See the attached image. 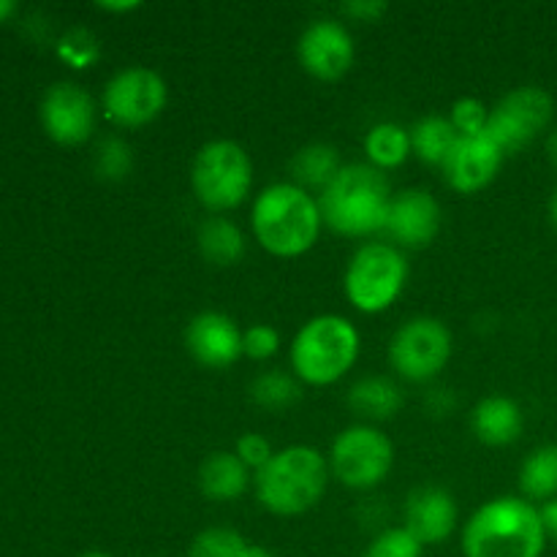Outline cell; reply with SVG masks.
I'll return each mask as SVG.
<instances>
[{
    "instance_id": "33",
    "label": "cell",
    "mask_w": 557,
    "mask_h": 557,
    "mask_svg": "<svg viewBox=\"0 0 557 557\" xmlns=\"http://www.w3.org/2000/svg\"><path fill=\"white\" fill-rule=\"evenodd\" d=\"M384 11H386V3H381V0H348V3H343V14L359 22L379 20Z\"/></svg>"
},
{
    "instance_id": "3",
    "label": "cell",
    "mask_w": 557,
    "mask_h": 557,
    "mask_svg": "<svg viewBox=\"0 0 557 557\" xmlns=\"http://www.w3.org/2000/svg\"><path fill=\"white\" fill-rule=\"evenodd\" d=\"M319 199L302 185L277 183L261 190L253 205V234L261 248L281 259L308 253L321 234Z\"/></svg>"
},
{
    "instance_id": "12",
    "label": "cell",
    "mask_w": 557,
    "mask_h": 557,
    "mask_svg": "<svg viewBox=\"0 0 557 557\" xmlns=\"http://www.w3.org/2000/svg\"><path fill=\"white\" fill-rule=\"evenodd\" d=\"M41 123L60 145H82L96 125L92 98L79 85L60 82L49 87L41 101Z\"/></svg>"
},
{
    "instance_id": "19",
    "label": "cell",
    "mask_w": 557,
    "mask_h": 557,
    "mask_svg": "<svg viewBox=\"0 0 557 557\" xmlns=\"http://www.w3.org/2000/svg\"><path fill=\"white\" fill-rule=\"evenodd\" d=\"M250 471L234 451H215L199 471V487L210 500H234L245 493Z\"/></svg>"
},
{
    "instance_id": "22",
    "label": "cell",
    "mask_w": 557,
    "mask_h": 557,
    "mask_svg": "<svg viewBox=\"0 0 557 557\" xmlns=\"http://www.w3.org/2000/svg\"><path fill=\"white\" fill-rule=\"evenodd\" d=\"M199 248L207 261L218 267L237 264L245 253V237L237 223L226 218H210L199 232Z\"/></svg>"
},
{
    "instance_id": "11",
    "label": "cell",
    "mask_w": 557,
    "mask_h": 557,
    "mask_svg": "<svg viewBox=\"0 0 557 557\" xmlns=\"http://www.w3.org/2000/svg\"><path fill=\"white\" fill-rule=\"evenodd\" d=\"M166 107V82L150 69H125L103 90L109 120L123 128L152 123Z\"/></svg>"
},
{
    "instance_id": "6",
    "label": "cell",
    "mask_w": 557,
    "mask_h": 557,
    "mask_svg": "<svg viewBox=\"0 0 557 557\" xmlns=\"http://www.w3.org/2000/svg\"><path fill=\"white\" fill-rule=\"evenodd\" d=\"M196 196L212 212H226L243 205L253 185L250 158L237 141L218 139L196 152L194 172H190Z\"/></svg>"
},
{
    "instance_id": "21",
    "label": "cell",
    "mask_w": 557,
    "mask_h": 557,
    "mask_svg": "<svg viewBox=\"0 0 557 557\" xmlns=\"http://www.w3.org/2000/svg\"><path fill=\"white\" fill-rule=\"evenodd\" d=\"M457 139H460V134H457L455 123L446 117H438V114L422 117L411 128V150L424 163H433V166H444V161L449 158Z\"/></svg>"
},
{
    "instance_id": "2",
    "label": "cell",
    "mask_w": 557,
    "mask_h": 557,
    "mask_svg": "<svg viewBox=\"0 0 557 557\" xmlns=\"http://www.w3.org/2000/svg\"><path fill=\"white\" fill-rule=\"evenodd\" d=\"M392 185L381 169L370 163H348L321 190L319 207L326 226L346 237H368L384 232L392 205Z\"/></svg>"
},
{
    "instance_id": "38",
    "label": "cell",
    "mask_w": 557,
    "mask_h": 557,
    "mask_svg": "<svg viewBox=\"0 0 557 557\" xmlns=\"http://www.w3.org/2000/svg\"><path fill=\"white\" fill-rule=\"evenodd\" d=\"M248 557H275V555H272L270 549H264V547H253V544H250Z\"/></svg>"
},
{
    "instance_id": "25",
    "label": "cell",
    "mask_w": 557,
    "mask_h": 557,
    "mask_svg": "<svg viewBox=\"0 0 557 557\" xmlns=\"http://www.w3.org/2000/svg\"><path fill=\"white\" fill-rule=\"evenodd\" d=\"M520 487L531 500L557 498V446H542L522 462Z\"/></svg>"
},
{
    "instance_id": "17",
    "label": "cell",
    "mask_w": 557,
    "mask_h": 557,
    "mask_svg": "<svg viewBox=\"0 0 557 557\" xmlns=\"http://www.w3.org/2000/svg\"><path fill=\"white\" fill-rule=\"evenodd\" d=\"M457 504L446 490L419 487L406 500V531L422 544H441L455 533Z\"/></svg>"
},
{
    "instance_id": "40",
    "label": "cell",
    "mask_w": 557,
    "mask_h": 557,
    "mask_svg": "<svg viewBox=\"0 0 557 557\" xmlns=\"http://www.w3.org/2000/svg\"><path fill=\"white\" fill-rule=\"evenodd\" d=\"M79 557H112V555H107V553H87V555H79Z\"/></svg>"
},
{
    "instance_id": "8",
    "label": "cell",
    "mask_w": 557,
    "mask_h": 557,
    "mask_svg": "<svg viewBox=\"0 0 557 557\" xmlns=\"http://www.w3.org/2000/svg\"><path fill=\"white\" fill-rule=\"evenodd\" d=\"M395 462V446L381 430L357 424L337 435L332 446V471L354 490H370L384 482Z\"/></svg>"
},
{
    "instance_id": "36",
    "label": "cell",
    "mask_w": 557,
    "mask_h": 557,
    "mask_svg": "<svg viewBox=\"0 0 557 557\" xmlns=\"http://www.w3.org/2000/svg\"><path fill=\"white\" fill-rule=\"evenodd\" d=\"M547 152H549V161L557 166V128L549 134V141H547Z\"/></svg>"
},
{
    "instance_id": "10",
    "label": "cell",
    "mask_w": 557,
    "mask_h": 557,
    "mask_svg": "<svg viewBox=\"0 0 557 557\" xmlns=\"http://www.w3.org/2000/svg\"><path fill=\"white\" fill-rule=\"evenodd\" d=\"M451 357V332L438 319H413L392 337V368L408 381L435 379Z\"/></svg>"
},
{
    "instance_id": "23",
    "label": "cell",
    "mask_w": 557,
    "mask_h": 557,
    "mask_svg": "<svg viewBox=\"0 0 557 557\" xmlns=\"http://www.w3.org/2000/svg\"><path fill=\"white\" fill-rule=\"evenodd\" d=\"M370 166L375 169H395L411 156V134L397 123H379L368 131L364 139Z\"/></svg>"
},
{
    "instance_id": "9",
    "label": "cell",
    "mask_w": 557,
    "mask_h": 557,
    "mask_svg": "<svg viewBox=\"0 0 557 557\" xmlns=\"http://www.w3.org/2000/svg\"><path fill=\"white\" fill-rule=\"evenodd\" d=\"M553 112L555 103L549 92H544L542 87H520L490 109L484 134L504 150V156H509L531 145L547 128Z\"/></svg>"
},
{
    "instance_id": "18",
    "label": "cell",
    "mask_w": 557,
    "mask_h": 557,
    "mask_svg": "<svg viewBox=\"0 0 557 557\" xmlns=\"http://www.w3.org/2000/svg\"><path fill=\"white\" fill-rule=\"evenodd\" d=\"M522 411L509 397H487L473 411V433L490 446H509L522 433Z\"/></svg>"
},
{
    "instance_id": "14",
    "label": "cell",
    "mask_w": 557,
    "mask_h": 557,
    "mask_svg": "<svg viewBox=\"0 0 557 557\" xmlns=\"http://www.w3.org/2000/svg\"><path fill=\"white\" fill-rule=\"evenodd\" d=\"M500 163H504V150L487 134H482L460 136L441 169L451 188L460 194H476L493 183Z\"/></svg>"
},
{
    "instance_id": "39",
    "label": "cell",
    "mask_w": 557,
    "mask_h": 557,
    "mask_svg": "<svg viewBox=\"0 0 557 557\" xmlns=\"http://www.w3.org/2000/svg\"><path fill=\"white\" fill-rule=\"evenodd\" d=\"M549 221H553V226L557 228V190L553 194V201H549Z\"/></svg>"
},
{
    "instance_id": "5",
    "label": "cell",
    "mask_w": 557,
    "mask_h": 557,
    "mask_svg": "<svg viewBox=\"0 0 557 557\" xmlns=\"http://www.w3.org/2000/svg\"><path fill=\"white\" fill-rule=\"evenodd\" d=\"M359 335L343 315H319L297 332L292 343L294 373L310 386H330L354 368Z\"/></svg>"
},
{
    "instance_id": "15",
    "label": "cell",
    "mask_w": 557,
    "mask_h": 557,
    "mask_svg": "<svg viewBox=\"0 0 557 557\" xmlns=\"http://www.w3.org/2000/svg\"><path fill=\"white\" fill-rule=\"evenodd\" d=\"M441 226V207L428 190H403L392 199L384 232L406 248H424Z\"/></svg>"
},
{
    "instance_id": "1",
    "label": "cell",
    "mask_w": 557,
    "mask_h": 557,
    "mask_svg": "<svg viewBox=\"0 0 557 557\" xmlns=\"http://www.w3.org/2000/svg\"><path fill=\"white\" fill-rule=\"evenodd\" d=\"M544 547L542 511L515 495L484 504L462 531L466 557H542Z\"/></svg>"
},
{
    "instance_id": "29",
    "label": "cell",
    "mask_w": 557,
    "mask_h": 557,
    "mask_svg": "<svg viewBox=\"0 0 557 557\" xmlns=\"http://www.w3.org/2000/svg\"><path fill=\"white\" fill-rule=\"evenodd\" d=\"M490 109L476 98H460L451 107V123L460 136H482L487 131Z\"/></svg>"
},
{
    "instance_id": "16",
    "label": "cell",
    "mask_w": 557,
    "mask_h": 557,
    "mask_svg": "<svg viewBox=\"0 0 557 557\" xmlns=\"http://www.w3.org/2000/svg\"><path fill=\"white\" fill-rule=\"evenodd\" d=\"M190 354L201 364L212 370L232 368L243 357V332L228 315L223 313H201L196 315L185 332Z\"/></svg>"
},
{
    "instance_id": "4",
    "label": "cell",
    "mask_w": 557,
    "mask_h": 557,
    "mask_svg": "<svg viewBox=\"0 0 557 557\" xmlns=\"http://www.w3.org/2000/svg\"><path fill=\"white\" fill-rule=\"evenodd\" d=\"M326 479L330 473L319 451L310 446H288L256 473V493L272 515L297 517L319 504Z\"/></svg>"
},
{
    "instance_id": "20",
    "label": "cell",
    "mask_w": 557,
    "mask_h": 557,
    "mask_svg": "<svg viewBox=\"0 0 557 557\" xmlns=\"http://www.w3.org/2000/svg\"><path fill=\"white\" fill-rule=\"evenodd\" d=\"M348 406H351L354 413H359V417L384 422V419H392L400 411L403 395L400 389H397V384H392L389 379L373 375V379H364L354 386L351 395H348Z\"/></svg>"
},
{
    "instance_id": "35",
    "label": "cell",
    "mask_w": 557,
    "mask_h": 557,
    "mask_svg": "<svg viewBox=\"0 0 557 557\" xmlns=\"http://www.w3.org/2000/svg\"><path fill=\"white\" fill-rule=\"evenodd\" d=\"M136 5H139V3H98V9H103V11H131V9H136Z\"/></svg>"
},
{
    "instance_id": "26",
    "label": "cell",
    "mask_w": 557,
    "mask_h": 557,
    "mask_svg": "<svg viewBox=\"0 0 557 557\" xmlns=\"http://www.w3.org/2000/svg\"><path fill=\"white\" fill-rule=\"evenodd\" d=\"M250 544L232 528H207L190 544L188 557H248Z\"/></svg>"
},
{
    "instance_id": "28",
    "label": "cell",
    "mask_w": 557,
    "mask_h": 557,
    "mask_svg": "<svg viewBox=\"0 0 557 557\" xmlns=\"http://www.w3.org/2000/svg\"><path fill=\"white\" fill-rule=\"evenodd\" d=\"M422 547L424 544L406 528H389L370 544L362 557H422Z\"/></svg>"
},
{
    "instance_id": "32",
    "label": "cell",
    "mask_w": 557,
    "mask_h": 557,
    "mask_svg": "<svg viewBox=\"0 0 557 557\" xmlns=\"http://www.w3.org/2000/svg\"><path fill=\"white\" fill-rule=\"evenodd\" d=\"M234 455L239 457V460L248 466V471L253 468L256 473L261 471V468L267 466V462L275 457V451H272L270 441L264 438V435H256V433H245L243 438L237 441V449H234Z\"/></svg>"
},
{
    "instance_id": "37",
    "label": "cell",
    "mask_w": 557,
    "mask_h": 557,
    "mask_svg": "<svg viewBox=\"0 0 557 557\" xmlns=\"http://www.w3.org/2000/svg\"><path fill=\"white\" fill-rule=\"evenodd\" d=\"M14 9H16V5L11 3V0H0V22H3L5 16L14 14Z\"/></svg>"
},
{
    "instance_id": "31",
    "label": "cell",
    "mask_w": 557,
    "mask_h": 557,
    "mask_svg": "<svg viewBox=\"0 0 557 557\" xmlns=\"http://www.w3.org/2000/svg\"><path fill=\"white\" fill-rule=\"evenodd\" d=\"M131 169V150L120 139L103 141L98 150V172L109 180L125 177Z\"/></svg>"
},
{
    "instance_id": "7",
    "label": "cell",
    "mask_w": 557,
    "mask_h": 557,
    "mask_svg": "<svg viewBox=\"0 0 557 557\" xmlns=\"http://www.w3.org/2000/svg\"><path fill=\"white\" fill-rule=\"evenodd\" d=\"M406 281V256L389 243H368L348 264L346 297L362 313H381L400 297Z\"/></svg>"
},
{
    "instance_id": "34",
    "label": "cell",
    "mask_w": 557,
    "mask_h": 557,
    "mask_svg": "<svg viewBox=\"0 0 557 557\" xmlns=\"http://www.w3.org/2000/svg\"><path fill=\"white\" fill-rule=\"evenodd\" d=\"M539 511H542V522H544V531H547V539H553L557 544V498L547 500Z\"/></svg>"
},
{
    "instance_id": "30",
    "label": "cell",
    "mask_w": 557,
    "mask_h": 557,
    "mask_svg": "<svg viewBox=\"0 0 557 557\" xmlns=\"http://www.w3.org/2000/svg\"><path fill=\"white\" fill-rule=\"evenodd\" d=\"M277 348H281V335L270 324H256L243 335V351L250 359H270L275 357Z\"/></svg>"
},
{
    "instance_id": "13",
    "label": "cell",
    "mask_w": 557,
    "mask_h": 557,
    "mask_svg": "<svg viewBox=\"0 0 557 557\" xmlns=\"http://www.w3.org/2000/svg\"><path fill=\"white\" fill-rule=\"evenodd\" d=\"M299 63L315 79H341L354 63L351 33L335 20L313 22L299 38Z\"/></svg>"
},
{
    "instance_id": "24",
    "label": "cell",
    "mask_w": 557,
    "mask_h": 557,
    "mask_svg": "<svg viewBox=\"0 0 557 557\" xmlns=\"http://www.w3.org/2000/svg\"><path fill=\"white\" fill-rule=\"evenodd\" d=\"M343 163L341 156L332 145H308L305 150H299L292 161V172L294 177L299 180L308 188H319L324 190L332 180L341 174Z\"/></svg>"
},
{
    "instance_id": "27",
    "label": "cell",
    "mask_w": 557,
    "mask_h": 557,
    "mask_svg": "<svg viewBox=\"0 0 557 557\" xmlns=\"http://www.w3.org/2000/svg\"><path fill=\"white\" fill-rule=\"evenodd\" d=\"M299 397V386L286 373H264L253 381V400L264 408H288Z\"/></svg>"
}]
</instances>
